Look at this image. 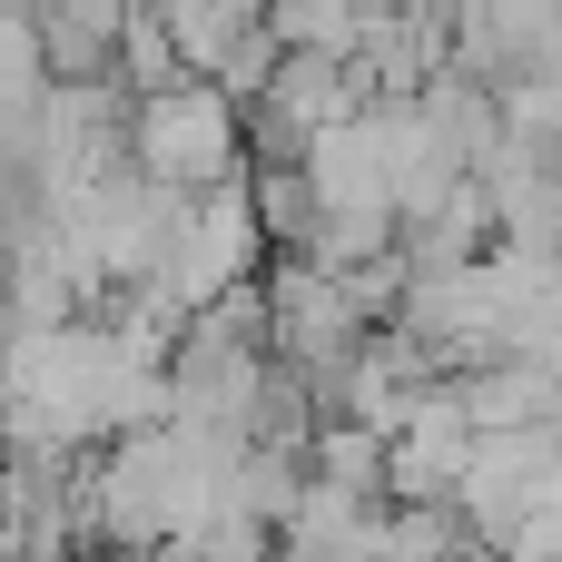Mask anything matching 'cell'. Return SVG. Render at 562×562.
I'll return each mask as SVG.
<instances>
[{"instance_id": "1", "label": "cell", "mask_w": 562, "mask_h": 562, "mask_svg": "<svg viewBox=\"0 0 562 562\" xmlns=\"http://www.w3.org/2000/svg\"><path fill=\"white\" fill-rule=\"evenodd\" d=\"M119 148H128V168H138V178H158V188L198 198V188H217V178H237V168H247V119H237V99H227L217 79L178 69V79L138 89V109L119 119Z\"/></svg>"}, {"instance_id": "2", "label": "cell", "mask_w": 562, "mask_h": 562, "mask_svg": "<svg viewBox=\"0 0 562 562\" xmlns=\"http://www.w3.org/2000/svg\"><path fill=\"white\" fill-rule=\"evenodd\" d=\"M454 562H504V553H484V543H464V553H454Z\"/></svg>"}]
</instances>
